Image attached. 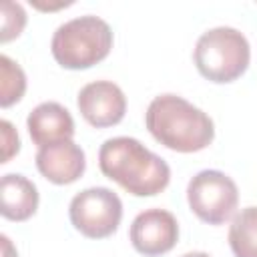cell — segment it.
Segmentation results:
<instances>
[{
	"instance_id": "5b68a950",
	"label": "cell",
	"mask_w": 257,
	"mask_h": 257,
	"mask_svg": "<svg viewBox=\"0 0 257 257\" xmlns=\"http://www.w3.org/2000/svg\"><path fill=\"white\" fill-rule=\"evenodd\" d=\"M187 201L203 223L221 225L233 217L239 203V189L229 175L205 169L189 181Z\"/></svg>"
},
{
	"instance_id": "ba28073f",
	"label": "cell",
	"mask_w": 257,
	"mask_h": 257,
	"mask_svg": "<svg viewBox=\"0 0 257 257\" xmlns=\"http://www.w3.org/2000/svg\"><path fill=\"white\" fill-rule=\"evenodd\" d=\"M76 106L90 126L106 128L118 124L124 118L126 96L118 84L110 80H94L80 88Z\"/></svg>"
},
{
	"instance_id": "8992f818",
	"label": "cell",
	"mask_w": 257,
	"mask_h": 257,
	"mask_svg": "<svg viewBox=\"0 0 257 257\" xmlns=\"http://www.w3.org/2000/svg\"><path fill=\"white\" fill-rule=\"evenodd\" d=\"M68 217L76 231L88 239L110 237L122 219L118 195L106 187H90L76 193L68 205Z\"/></svg>"
},
{
	"instance_id": "52a82bcc",
	"label": "cell",
	"mask_w": 257,
	"mask_h": 257,
	"mask_svg": "<svg viewBox=\"0 0 257 257\" xmlns=\"http://www.w3.org/2000/svg\"><path fill=\"white\" fill-rule=\"evenodd\" d=\"M133 247L145 257L169 253L179 241V223L165 209H147L139 213L128 231Z\"/></svg>"
},
{
	"instance_id": "30bf717a",
	"label": "cell",
	"mask_w": 257,
	"mask_h": 257,
	"mask_svg": "<svg viewBox=\"0 0 257 257\" xmlns=\"http://www.w3.org/2000/svg\"><path fill=\"white\" fill-rule=\"evenodd\" d=\"M26 126L32 143L38 145V149L60 141H72L74 137V120L70 112L52 100L34 106L26 118Z\"/></svg>"
},
{
	"instance_id": "5bb4252c",
	"label": "cell",
	"mask_w": 257,
	"mask_h": 257,
	"mask_svg": "<svg viewBox=\"0 0 257 257\" xmlns=\"http://www.w3.org/2000/svg\"><path fill=\"white\" fill-rule=\"evenodd\" d=\"M26 26V12L18 2H10L6 0L2 4V34L0 40L8 42L16 36H20V32Z\"/></svg>"
},
{
	"instance_id": "e0dca14e",
	"label": "cell",
	"mask_w": 257,
	"mask_h": 257,
	"mask_svg": "<svg viewBox=\"0 0 257 257\" xmlns=\"http://www.w3.org/2000/svg\"><path fill=\"white\" fill-rule=\"evenodd\" d=\"M181 257H211V255L205 253V251H191V253H185V255H181Z\"/></svg>"
},
{
	"instance_id": "2e32d148",
	"label": "cell",
	"mask_w": 257,
	"mask_h": 257,
	"mask_svg": "<svg viewBox=\"0 0 257 257\" xmlns=\"http://www.w3.org/2000/svg\"><path fill=\"white\" fill-rule=\"evenodd\" d=\"M0 241H2V255L4 257H18L16 251H14V247H12V243H10V239L6 235H2Z\"/></svg>"
},
{
	"instance_id": "9c48e42d",
	"label": "cell",
	"mask_w": 257,
	"mask_h": 257,
	"mask_svg": "<svg viewBox=\"0 0 257 257\" xmlns=\"http://www.w3.org/2000/svg\"><path fill=\"white\" fill-rule=\"evenodd\" d=\"M34 161L40 175L54 185H70L78 181L86 169L84 151L74 141H60L40 147Z\"/></svg>"
},
{
	"instance_id": "277c9868",
	"label": "cell",
	"mask_w": 257,
	"mask_h": 257,
	"mask_svg": "<svg viewBox=\"0 0 257 257\" xmlns=\"http://www.w3.org/2000/svg\"><path fill=\"white\" fill-rule=\"evenodd\" d=\"M199 74L211 82L237 80L249 66L251 48L243 32L231 26H217L203 32L193 52Z\"/></svg>"
},
{
	"instance_id": "3957f363",
	"label": "cell",
	"mask_w": 257,
	"mask_h": 257,
	"mask_svg": "<svg viewBox=\"0 0 257 257\" xmlns=\"http://www.w3.org/2000/svg\"><path fill=\"white\" fill-rule=\"evenodd\" d=\"M112 48V30L108 22L86 14L72 18L56 28L50 50L54 60L68 70H84L108 56Z\"/></svg>"
},
{
	"instance_id": "4fadbf2b",
	"label": "cell",
	"mask_w": 257,
	"mask_h": 257,
	"mask_svg": "<svg viewBox=\"0 0 257 257\" xmlns=\"http://www.w3.org/2000/svg\"><path fill=\"white\" fill-rule=\"evenodd\" d=\"M26 90V74L18 62L8 58L6 54L0 56V106L6 108L18 102Z\"/></svg>"
},
{
	"instance_id": "7c38bea8",
	"label": "cell",
	"mask_w": 257,
	"mask_h": 257,
	"mask_svg": "<svg viewBox=\"0 0 257 257\" xmlns=\"http://www.w3.org/2000/svg\"><path fill=\"white\" fill-rule=\"evenodd\" d=\"M229 247L235 257H257V207H245L233 217Z\"/></svg>"
},
{
	"instance_id": "6da1fadb",
	"label": "cell",
	"mask_w": 257,
	"mask_h": 257,
	"mask_svg": "<svg viewBox=\"0 0 257 257\" xmlns=\"http://www.w3.org/2000/svg\"><path fill=\"white\" fill-rule=\"evenodd\" d=\"M98 167L104 177L135 197H153L167 189L171 169L133 137H114L100 145Z\"/></svg>"
},
{
	"instance_id": "7a4b0ae2",
	"label": "cell",
	"mask_w": 257,
	"mask_h": 257,
	"mask_svg": "<svg viewBox=\"0 0 257 257\" xmlns=\"http://www.w3.org/2000/svg\"><path fill=\"white\" fill-rule=\"evenodd\" d=\"M153 139L177 153H197L215 139V124L207 112L179 94H159L145 112Z\"/></svg>"
},
{
	"instance_id": "9a60e30c",
	"label": "cell",
	"mask_w": 257,
	"mask_h": 257,
	"mask_svg": "<svg viewBox=\"0 0 257 257\" xmlns=\"http://www.w3.org/2000/svg\"><path fill=\"white\" fill-rule=\"evenodd\" d=\"M0 126H2V143H4L2 163H8L20 151V139H18V133L14 131V126L8 120H0Z\"/></svg>"
},
{
	"instance_id": "8fae6325",
	"label": "cell",
	"mask_w": 257,
	"mask_h": 257,
	"mask_svg": "<svg viewBox=\"0 0 257 257\" xmlns=\"http://www.w3.org/2000/svg\"><path fill=\"white\" fill-rule=\"evenodd\" d=\"M38 209L36 185L18 173H8L0 181V213L10 221H26Z\"/></svg>"
}]
</instances>
